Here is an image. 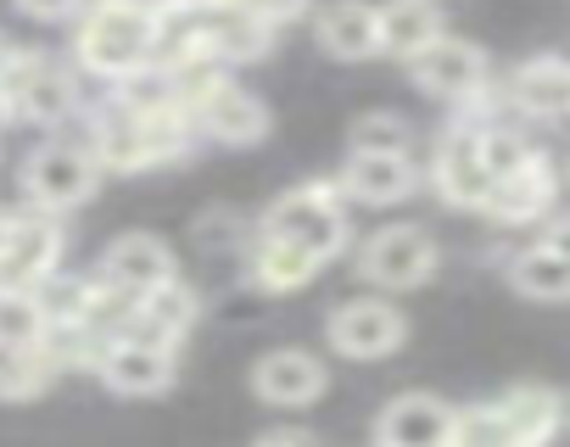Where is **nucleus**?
Listing matches in <instances>:
<instances>
[{
    "instance_id": "nucleus-1",
    "label": "nucleus",
    "mask_w": 570,
    "mask_h": 447,
    "mask_svg": "<svg viewBox=\"0 0 570 447\" xmlns=\"http://www.w3.org/2000/svg\"><path fill=\"white\" fill-rule=\"evenodd\" d=\"M257 236L297 247V252H308L314 264L342 258V252H347V236H353L342 179H336V173H320V179H308V185H297V190L274 196L268 212L257 218Z\"/></svg>"
},
{
    "instance_id": "nucleus-2",
    "label": "nucleus",
    "mask_w": 570,
    "mask_h": 447,
    "mask_svg": "<svg viewBox=\"0 0 570 447\" xmlns=\"http://www.w3.org/2000/svg\"><path fill=\"white\" fill-rule=\"evenodd\" d=\"M79 62L101 79H129L157 62V0H96L79 23Z\"/></svg>"
},
{
    "instance_id": "nucleus-3",
    "label": "nucleus",
    "mask_w": 570,
    "mask_h": 447,
    "mask_svg": "<svg viewBox=\"0 0 570 447\" xmlns=\"http://www.w3.org/2000/svg\"><path fill=\"white\" fill-rule=\"evenodd\" d=\"M436 264H442V252H436L431 230H420V224H386V230H375L358 247V275L381 297H403V291L431 286Z\"/></svg>"
},
{
    "instance_id": "nucleus-4",
    "label": "nucleus",
    "mask_w": 570,
    "mask_h": 447,
    "mask_svg": "<svg viewBox=\"0 0 570 447\" xmlns=\"http://www.w3.org/2000/svg\"><path fill=\"white\" fill-rule=\"evenodd\" d=\"M325 341L336 358H353V364H375V358H392L403 341H409V314L392 302V297H347L331 308L325 319Z\"/></svg>"
},
{
    "instance_id": "nucleus-5",
    "label": "nucleus",
    "mask_w": 570,
    "mask_h": 447,
    "mask_svg": "<svg viewBox=\"0 0 570 447\" xmlns=\"http://www.w3.org/2000/svg\"><path fill=\"white\" fill-rule=\"evenodd\" d=\"M96 179H101V162L90 146H68V140H51L29 157L23 168V190L40 212H68L79 201L96 196Z\"/></svg>"
},
{
    "instance_id": "nucleus-6",
    "label": "nucleus",
    "mask_w": 570,
    "mask_h": 447,
    "mask_svg": "<svg viewBox=\"0 0 570 447\" xmlns=\"http://www.w3.org/2000/svg\"><path fill=\"white\" fill-rule=\"evenodd\" d=\"M62 264V224L57 212H12V236L0 247V291H40Z\"/></svg>"
},
{
    "instance_id": "nucleus-7",
    "label": "nucleus",
    "mask_w": 570,
    "mask_h": 447,
    "mask_svg": "<svg viewBox=\"0 0 570 447\" xmlns=\"http://www.w3.org/2000/svg\"><path fill=\"white\" fill-rule=\"evenodd\" d=\"M431 185L448 207H464V212H487L492 201V185L498 173L487 168V146H481V129H464L453 123L442 140H436V157H431Z\"/></svg>"
},
{
    "instance_id": "nucleus-8",
    "label": "nucleus",
    "mask_w": 570,
    "mask_h": 447,
    "mask_svg": "<svg viewBox=\"0 0 570 447\" xmlns=\"http://www.w3.org/2000/svg\"><path fill=\"white\" fill-rule=\"evenodd\" d=\"M246 386L257 391V403L268 408H308L331 391V364L314 347H274L252 364Z\"/></svg>"
},
{
    "instance_id": "nucleus-9",
    "label": "nucleus",
    "mask_w": 570,
    "mask_h": 447,
    "mask_svg": "<svg viewBox=\"0 0 570 447\" xmlns=\"http://www.w3.org/2000/svg\"><path fill=\"white\" fill-rule=\"evenodd\" d=\"M0 90H7L12 112H23L35 123H62L73 112V101H79L73 79L51 57H40V51H12L7 73H0Z\"/></svg>"
},
{
    "instance_id": "nucleus-10",
    "label": "nucleus",
    "mask_w": 570,
    "mask_h": 447,
    "mask_svg": "<svg viewBox=\"0 0 570 447\" xmlns=\"http://www.w3.org/2000/svg\"><path fill=\"white\" fill-rule=\"evenodd\" d=\"M409 79H414V90L464 107V101L492 79V68H487V51H481V46H470V40H459V34H442L431 51H420V57L409 62Z\"/></svg>"
},
{
    "instance_id": "nucleus-11",
    "label": "nucleus",
    "mask_w": 570,
    "mask_h": 447,
    "mask_svg": "<svg viewBox=\"0 0 570 447\" xmlns=\"http://www.w3.org/2000/svg\"><path fill=\"white\" fill-rule=\"evenodd\" d=\"M190 123H196V135H207V140H218V146H257V140H268V129H274L268 107H263L246 85H235V79H218V85L190 107Z\"/></svg>"
},
{
    "instance_id": "nucleus-12",
    "label": "nucleus",
    "mask_w": 570,
    "mask_h": 447,
    "mask_svg": "<svg viewBox=\"0 0 570 447\" xmlns=\"http://www.w3.org/2000/svg\"><path fill=\"white\" fill-rule=\"evenodd\" d=\"M459 408L436 391H403L375 419V447H453Z\"/></svg>"
},
{
    "instance_id": "nucleus-13",
    "label": "nucleus",
    "mask_w": 570,
    "mask_h": 447,
    "mask_svg": "<svg viewBox=\"0 0 570 447\" xmlns=\"http://www.w3.org/2000/svg\"><path fill=\"white\" fill-rule=\"evenodd\" d=\"M553 201H559V168L537 151L525 168H514L509 179H498V185H492L487 218L498 224V230H525V224L553 218Z\"/></svg>"
},
{
    "instance_id": "nucleus-14",
    "label": "nucleus",
    "mask_w": 570,
    "mask_h": 447,
    "mask_svg": "<svg viewBox=\"0 0 570 447\" xmlns=\"http://www.w3.org/2000/svg\"><path fill=\"white\" fill-rule=\"evenodd\" d=\"M492 403H498V414H503L514 447H553L559 430L570 425L564 391H559V386H542V380H520V386L498 391Z\"/></svg>"
},
{
    "instance_id": "nucleus-15",
    "label": "nucleus",
    "mask_w": 570,
    "mask_h": 447,
    "mask_svg": "<svg viewBox=\"0 0 570 447\" xmlns=\"http://www.w3.org/2000/svg\"><path fill=\"white\" fill-rule=\"evenodd\" d=\"M314 40H320V51L336 57V62L386 57L381 7H370V0H325V7L314 12Z\"/></svg>"
},
{
    "instance_id": "nucleus-16",
    "label": "nucleus",
    "mask_w": 570,
    "mask_h": 447,
    "mask_svg": "<svg viewBox=\"0 0 570 447\" xmlns=\"http://www.w3.org/2000/svg\"><path fill=\"white\" fill-rule=\"evenodd\" d=\"M96 280L112 286V291H129V297H151L157 286H168V280H179V275H174V252H168L157 236L135 230V236H118V241L101 252Z\"/></svg>"
},
{
    "instance_id": "nucleus-17",
    "label": "nucleus",
    "mask_w": 570,
    "mask_h": 447,
    "mask_svg": "<svg viewBox=\"0 0 570 447\" xmlns=\"http://www.w3.org/2000/svg\"><path fill=\"white\" fill-rule=\"evenodd\" d=\"M118 397H157L174 386V347L163 341H146V336H124L107 347L101 369H96Z\"/></svg>"
},
{
    "instance_id": "nucleus-18",
    "label": "nucleus",
    "mask_w": 570,
    "mask_h": 447,
    "mask_svg": "<svg viewBox=\"0 0 570 447\" xmlns=\"http://www.w3.org/2000/svg\"><path fill=\"white\" fill-rule=\"evenodd\" d=\"M347 201H364V207H392V201H409L420 190V168L414 157H375V151H347V168L336 173Z\"/></svg>"
},
{
    "instance_id": "nucleus-19",
    "label": "nucleus",
    "mask_w": 570,
    "mask_h": 447,
    "mask_svg": "<svg viewBox=\"0 0 570 447\" xmlns=\"http://www.w3.org/2000/svg\"><path fill=\"white\" fill-rule=\"evenodd\" d=\"M509 101L520 118H570V62L542 51V57H525L514 73H509Z\"/></svg>"
},
{
    "instance_id": "nucleus-20",
    "label": "nucleus",
    "mask_w": 570,
    "mask_h": 447,
    "mask_svg": "<svg viewBox=\"0 0 570 447\" xmlns=\"http://www.w3.org/2000/svg\"><path fill=\"white\" fill-rule=\"evenodd\" d=\"M90 151H96V162L112 168V173L157 168V146H151L146 118H140V112H124L118 101H112V112L96 118V129H90Z\"/></svg>"
},
{
    "instance_id": "nucleus-21",
    "label": "nucleus",
    "mask_w": 570,
    "mask_h": 447,
    "mask_svg": "<svg viewBox=\"0 0 570 447\" xmlns=\"http://www.w3.org/2000/svg\"><path fill=\"white\" fill-rule=\"evenodd\" d=\"M202 12H207V51L224 62V68H246V62H263L274 51V34L263 18L252 12H224V7H207L202 0Z\"/></svg>"
},
{
    "instance_id": "nucleus-22",
    "label": "nucleus",
    "mask_w": 570,
    "mask_h": 447,
    "mask_svg": "<svg viewBox=\"0 0 570 447\" xmlns=\"http://www.w3.org/2000/svg\"><path fill=\"white\" fill-rule=\"evenodd\" d=\"M442 34H448V23H442L436 0H386L381 7V40H386V57H397V62H414Z\"/></svg>"
},
{
    "instance_id": "nucleus-23",
    "label": "nucleus",
    "mask_w": 570,
    "mask_h": 447,
    "mask_svg": "<svg viewBox=\"0 0 570 447\" xmlns=\"http://www.w3.org/2000/svg\"><path fill=\"white\" fill-rule=\"evenodd\" d=\"M202 319V297L185 286V280H168L157 286L151 297H140V319H135V336L146 341H163V347H179Z\"/></svg>"
},
{
    "instance_id": "nucleus-24",
    "label": "nucleus",
    "mask_w": 570,
    "mask_h": 447,
    "mask_svg": "<svg viewBox=\"0 0 570 447\" xmlns=\"http://www.w3.org/2000/svg\"><path fill=\"white\" fill-rule=\"evenodd\" d=\"M320 269H325V264H314L308 252L285 247V241H268V236H257L252 252H246V280H252L257 291H268V297H292V291H303Z\"/></svg>"
},
{
    "instance_id": "nucleus-25",
    "label": "nucleus",
    "mask_w": 570,
    "mask_h": 447,
    "mask_svg": "<svg viewBox=\"0 0 570 447\" xmlns=\"http://www.w3.org/2000/svg\"><path fill=\"white\" fill-rule=\"evenodd\" d=\"M509 286L531 302H570V258L548 241H531L509 258Z\"/></svg>"
},
{
    "instance_id": "nucleus-26",
    "label": "nucleus",
    "mask_w": 570,
    "mask_h": 447,
    "mask_svg": "<svg viewBox=\"0 0 570 447\" xmlns=\"http://www.w3.org/2000/svg\"><path fill=\"white\" fill-rule=\"evenodd\" d=\"M57 369H62V358L46 341L29 347V352H7V358H0V397H7V403H29V397H40L57 380Z\"/></svg>"
},
{
    "instance_id": "nucleus-27",
    "label": "nucleus",
    "mask_w": 570,
    "mask_h": 447,
    "mask_svg": "<svg viewBox=\"0 0 570 447\" xmlns=\"http://www.w3.org/2000/svg\"><path fill=\"white\" fill-rule=\"evenodd\" d=\"M46 330H51V319H46L40 297L0 291V352H29L46 341Z\"/></svg>"
},
{
    "instance_id": "nucleus-28",
    "label": "nucleus",
    "mask_w": 570,
    "mask_h": 447,
    "mask_svg": "<svg viewBox=\"0 0 570 447\" xmlns=\"http://www.w3.org/2000/svg\"><path fill=\"white\" fill-rule=\"evenodd\" d=\"M414 123L403 112H364L347 129V151H375V157H409Z\"/></svg>"
},
{
    "instance_id": "nucleus-29",
    "label": "nucleus",
    "mask_w": 570,
    "mask_h": 447,
    "mask_svg": "<svg viewBox=\"0 0 570 447\" xmlns=\"http://www.w3.org/2000/svg\"><path fill=\"white\" fill-rule=\"evenodd\" d=\"M252 241H257V224H246L235 207H207L196 218V247L202 252H229V247H246L252 252Z\"/></svg>"
},
{
    "instance_id": "nucleus-30",
    "label": "nucleus",
    "mask_w": 570,
    "mask_h": 447,
    "mask_svg": "<svg viewBox=\"0 0 570 447\" xmlns=\"http://www.w3.org/2000/svg\"><path fill=\"white\" fill-rule=\"evenodd\" d=\"M453 447H514L498 403H475V408H459V430H453Z\"/></svg>"
},
{
    "instance_id": "nucleus-31",
    "label": "nucleus",
    "mask_w": 570,
    "mask_h": 447,
    "mask_svg": "<svg viewBox=\"0 0 570 447\" xmlns=\"http://www.w3.org/2000/svg\"><path fill=\"white\" fill-rule=\"evenodd\" d=\"M481 146H487V168H492L498 179H509L514 168H525V162L537 157V146H531L525 135H514L509 123H498V129H481Z\"/></svg>"
},
{
    "instance_id": "nucleus-32",
    "label": "nucleus",
    "mask_w": 570,
    "mask_h": 447,
    "mask_svg": "<svg viewBox=\"0 0 570 447\" xmlns=\"http://www.w3.org/2000/svg\"><path fill=\"white\" fill-rule=\"evenodd\" d=\"M240 12L263 18L268 29H285V23H297V18H308V12H314V0H240Z\"/></svg>"
},
{
    "instance_id": "nucleus-33",
    "label": "nucleus",
    "mask_w": 570,
    "mask_h": 447,
    "mask_svg": "<svg viewBox=\"0 0 570 447\" xmlns=\"http://www.w3.org/2000/svg\"><path fill=\"white\" fill-rule=\"evenodd\" d=\"M85 7V0H18V12L23 18H40V23H62Z\"/></svg>"
},
{
    "instance_id": "nucleus-34",
    "label": "nucleus",
    "mask_w": 570,
    "mask_h": 447,
    "mask_svg": "<svg viewBox=\"0 0 570 447\" xmlns=\"http://www.w3.org/2000/svg\"><path fill=\"white\" fill-rule=\"evenodd\" d=\"M537 241H548L553 252H564V258H570V212H553V218L542 224V236H537Z\"/></svg>"
},
{
    "instance_id": "nucleus-35",
    "label": "nucleus",
    "mask_w": 570,
    "mask_h": 447,
    "mask_svg": "<svg viewBox=\"0 0 570 447\" xmlns=\"http://www.w3.org/2000/svg\"><path fill=\"white\" fill-rule=\"evenodd\" d=\"M257 447H314V441H308V436H297V430H268Z\"/></svg>"
},
{
    "instance_id": "nucleus-36",
    "label": "nucleus",
    "mask_w": 570,
    "mask_h": 447,
    "mask_svg": "<svg viewBox=\"0 0 570 447\" xmlns=\"http://www.w3.org/2000/svg\"><path fill=\"white\" fill-rule=\"evenodd\" d=\"M7 236H12V212L0 207V247H7Z\"/></svg>"
},
{
    "instance_id": "nucleus-37",
    "label": "nucleus",
    "mask_w": 570,
    "mask_h": 447,
    "mask_svg": "<svg viewBox=\"0 0 570 447\" xmlns=\"http://www.w3.org/2000/svg\"><path fill=\"white\" fill-rule=\"evenodd\" d=\"M12 118V101H7V90H0V123H7Z\"/></svg>"
}]
</instances>
